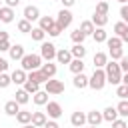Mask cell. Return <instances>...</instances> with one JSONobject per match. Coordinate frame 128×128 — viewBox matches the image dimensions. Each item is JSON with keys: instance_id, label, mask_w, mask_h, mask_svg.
<instances>
[{"instance_id": "c3c4849f", "label": "cell", "mask_w": 128, "mask_h": 128, "mask_svg": "<svg viewBox=\"0 0 128 128\" xmlns=\"http://www.w3.org/2000/svg\"><path fill=\"white\" fill-rule=\"evenodd\" d=\"M44 128H60V126H58V122H56V120H46Z\"/></svg>"}, {"instance_id": "9a60e30c", "label": "cell", "mask_w": 128, "mask_h": 128, "mask_svg": "<svg viewBox=\"0 0 128 128\" xmlns=\"http://www.w3.org/2000/svg\"><path fill=\"white\" fill-rule=\"evenodd\" d=\"M10 78H12V84H24L26 78H28V72H24L22 68H18V70H14L10 74Z\"/></svg>"}, {"instance_id": "9f6ffc18", "label": "cell", "mask_w": 128, "mask_h": 128, "mask_svg": "<svg viewBox=\"0 0 128 128\" xmlns=\"http://www.w3.org/2000/svg\"><path fill=\"white\" fill-rule=\"evenodd\" d=\"M116 2H120V4H128V0H116Z\"/></svg>"}, {"instance_id": "7c38bea8", "label": "cell", "mask_w": 128, "mask_h": 128, "mask_svg": "<svg viewBox=\"0 0 128 128\" xmlns=\"http://www.w3.org/2000/svg\"><path fill=\"white\" fill-rule=\"evenodd\" d=\"M8 54H10V58H12V60H22L26 52H24V46H22V44H14V46H10Z\"/></svg>"}, {"instance_id": "f546056e", "label": "cell", "mask_w": 128, "mask_h": 128, "mask_svg": "<svg viewBox=\"0 0 128 128\" xmlns=\"http://www.w3.org/2000/svg\"><path fill=\"white\" fill-rule=\"evenodd\" d=\"M94 30H96V28H94V24H92L90 20H84V22L80 24V32H84V36H92Z\"/></svg>"}, {"instance_id": "f907efd6", "label": "cell", "mask_w": 128, "mask_h": 128, "mask_svg": "<svg viewBox=\"0 0 128 128\" xmlns=\"http://www.w3.org/2000/svg\"><path fill=\"white\" fill-rule=\"evenodd\" d=\"M4 2H6V6H8V8H16V6L20 4V0H4Z\"/></svg>"}, {"instance_id": "60d3db41", "label": "cell", "mask_w": 128, "mask_h": 128, "mask_svg": "<svg viewBox=\"0 0 128 128\" xmlns=\"http://www.w3.org/2000/svg\"><path fill=\"white\" fill-rule=\"evenodd\" d=\"M118 66H120L122 74H124V72H128V56H126V54H124V56H122V58L118 60Z\"/></svg>"}, {"instance_id": "ba28073f", "label": "cell", "mask_w": 128, "mask_h": 128, "mask_svg": "<svg viewBox=\"0 0 128 128\" xmlns=\"http://www.w3.org/2000/svg\"><path fill=\"white\" fill-rule=\"evenodd\" d=\"M24 20H28L30 24L34 22V20H40V10H38V6H26L24 8Z\"/></svg>"}, {"instance_id": "94428289", "label": "cell", "mask_w": 128, "mask_h": 128, "mask_svg": "<svg viewBox=\"0 0 128 128\" xmlns=\"http://www.w3.org/2000/svg\"><path fill=\"white\" fill-rule=\"evenodd\" d=\"M80 128H84V126H80Z\"/></svg>"}, {"instance_id": "1f68e13d", "label": "cell", "mask_w": 128, "mask_h": 128, "mask_svg": "<svg viewBox=\"0 0 128 128\" xmlns=\"http://www.w3.org/2000/svg\"><path fill=\"white\" fill-rule=\"evenodd\" d=\"M30 36H32V40H36V42H44V36H46V32L42 30V28H32V32H30Z\"/></svg>"}, {"instance_id": "ac0fdd59", "label": "cell", "mask_w": 128, "mask_h": 128, "mask_svg": "<svg viewBox=\"0 0 128 128\" xmlns=\"http://www.w3.org/2000/svg\"><path fill=\"white\" fill-rule=\"evenodd\" d=\"M32 100H34L36 106H46V104H48V92L38 90L36 94H32Z\"/></svg>"}, {"instance_id": "7bdbcfd3", "label": "cell", "mask_w": 128, "mask_h": 128, "mask_svg": "<svg viewBox=\"0 0 128 128\" xmlns=\"http://www.w3.org/2000/svg\"><path fill=\"white\" fill-rule=\"evenodd\" d=\"M60 32H62V30H60V26H58V24H54V26H52V28H50L46 34H50L52 38H56V36H60Z\"/></svg>"}, {"instance_id": "8d00e7d4", "label": "cell", "mask_w": 128, "mask_h": 128, "mask_svg": "<svg viewBox=\"0 0 128 128\" xmlns=\"http://www.w3.org/2000/svg\"><path fill=\"white\" fill-rule=\"evenodd\" d=\"M18 30H20V32H24V34H30V32H32V24H30L28 20H24V18H22V20L18 22Z\"/></svg>"}, {"instance_id": "681fc988", "label": "cell", "mask_w": 128, "mask_h": 128, "mask_svg": "<svg viewBox=\"0 0 128 128\" xmlns=\"http://www.w3.org/2000/svg\"><path fill=\"white\" fill-rule=\"evenodd\" d=\"M118 38H120V40H122V42H128V24H126V28H124V30H122V34H120V36H118Z\"/></svg>"}, {"instance_id": "f5cc1de1", "label": "cell", "mask_w": 128, "mask_h": 128, "mask_svg": "<svg viewBox=\"0 0 128 128\" xmlns=\"http://www.w3.org/2000/svg\"><path fill=\"white\" fill-rule=\"evenodd\" d=\"M62 4H64V8H70V6H74V2L76 0H60Z\"/></svg>"}, {"instance_id": "603a6c76", "label": "cell", "mask_w": 128, "mask_h": 128, "mask_svg": "<svg viewBox=\"0 0 128 128\" xmlns=\"http://www.w3.org/2000/svg\"><path fill=\"white\" fill-rule=\"evenodd\" d=\"M26 80H32V82H36V84H46V76L40 72V70H32V72H28V78Z\"/></svg>"}, {"instance_id": "30bf717a", "label": "cell", "mask_w": 128, "mask_h": 128, "mask_svg": "<svg viewBox=\"0 0 128 128\" xmlns=\"http://www.w3.org/2000/svg\"><path fill=\"white\" fill-rule=\"evenodd\" d=\"M86 122H88L90 126H100V122H104L102 112H98V110H90V112L86 114Z\"/></svg>"}, {"instance_id": "91938a15", "label": "cell", "mask_w": 128, "mask_h": 128, "mask_svg": "<svg viewBox=\"0 0 128 128\" xmlns=\"http://www.w3.org/2000/svg\"><path fill=\"white\" fill-rule=\"evenodd\" d=\"M100 2H106V0H100Z\"/></svg>"}, {"instance_id": "74e56055", "label": "cell", "mask_w": 128, "mask_h": 128, "mask_svg": "<svg viewBox=\"0 0 128 128\" xmlns=\"http://www.w3.org/2000/svg\"><path fill=\"white\" fill-rule=\"evenodd\" d=\"M108 56H110L114 62H118V60L124 56V50H122V48H114V50H108Z\"/></svg>"}, {"instance_id": "e575fe53", "label": "cell", "mask_w": 128, "mask_h": 128, "mask_svg": "<svg viewBox=\"0 0 128 128\" xmlns=\"http://www.w3.org/2000/svg\"><path fill=\"white\" fill-rule=\"evenodd\" d=\"M106 44H108V50H114V48H122V40L118 38V36H112V38H108L106 40Z\"/></svg>"}, {"instance_id": "6da1fadb", "label": "cell", "mask_w": 128, "mask_h": 128, "mask_svg": "<svg viewBox=\"0 0 128 128\" xmlns=\"http://www.w3.org/2000/svg\"><path fill=\"white\" fill-rule=\"evenodd\" d=\"M104 72H106V84H112V86L122 84V70H120L118 62L110 60V62L104 66Z\"/></svg>"}, {"instance_id": "d4e9b609", "label": "cell", "mask_w": 128, "mask_h": 128, "mask_svg": "<svg viewBox=\"0 0 128 128\" xmlns=\"http://www.w3.org/2000/svg\"><path fill=\"white\" fill-rule=\"evenodd\" d=\"M90 22L94 24V28H104V26L108 24V16H102V14H96V12H94V16H92Z\"/></svg>"}, {"instance_id": "5b68a950", "label": "cell", "mask_w": 128, "mask_h": 128, "mask_svg": "<svg viewBox=\"0 0 128 128\" xmlns=\"http://www.w3.org/2000/svg\"><path fill=\"white\" fill-rule=\"evenodd\" d=\"M72 12L68 10V8H62L60 12H58V18H56V24L60 26V30H64V28H68L70 24H72Z\"/></svg>"}, {"instance_id": "f6af8a7d", "label": "cell", "mask_w": 128, "mask_h": 128, "mask_svg": "<svg viewBox=\"0 0 128 128\" xmlns=\"http://www.w3.org/2000/svg\"><path fill=\"white\" fill-rule=\"evenodd\" d=\"M124 28H126V24H124L122 20H120V22H116V24H114V32H116V36H120Z\"/></svg>"}, {"instance_id": "bcb514c9", "label": "cell", "mask_w": 128, "mask_h": 128, "mask_svg": "<svg viewBox=\"0 0 128 128\" xmlns=\"http://www.w3.org/2000/svg\"><path fill=\"white\" fill-rule=\"evenodd\" d=\"M10 46H12V44H10V40H2V42H0V52H8V50H10Z\"/></svg>"}, {"instance_id": "ee69618b", "label": "cell", "mask_w": 128, "mask_h": 128, "mask_svg": "<svg viewBox=\"0 0 128 128\" xmlns=\"http://www.w3.org/2000/svg\"><path fill=\"white\" fill-rule=\"evenodd\" d=\"M120 16H122V22L128 24V6H126V4H122V8H120Z\"/></svg>"}, {"instance_id": "6f0895ef", "label": "cell", "mask_w": 128, "mask_h": 128, "mask_svg": "<svg viewBox=\"0 0 128 128\" xmlns=\"http://www.w3.org/2000/svg\"><path fill=\"white\" fill-rule=\"evenodd\" d=\"M90 128H98V126H90Z\"/></svg>"}, {"instance_id": "5bb4252c", "label": "cell", "mask_w": 128, "mask_h": 128, "mask_svg": "<svg viewBox=\"0 0 128 128\" xmlns=\"http://www.w3.org/2000/svg\"><path fill=\"white\" fill-rule=\"evenodd\" d=\"M12 20H14V8L2 6V8H0V22H4V24H10Z\"/></svg>"}, {"instance_id": "ffe728a7", "label": "cell", "mask_w": 128, "mask_h": 128, "mask_svg": "<svg viewBox=\"0 0 128 128\" xmlns=\"http://www.w3.org/2000/svg\"><path fill=\"white\" fill-rule=\"evenodd\" d=\"M102 118L106 120V122H114L116 118H118V112H116V106H106L104 108V112H102Z\"/></svg>"}, {"instance_id": "680465c9", "label": "cell", "mask_w": 128, "mask_h": 128, "mask_svg": "<svg viewBox=\"0 0 128 128\" xmlns=\"http://www.w3.org/2000/svg\"><path fill=\"white\" fill-rule=\"evenodd\" d=\"M0 8H2V0H0Z\"/></svg>"}, {"instance_id": "7a4b0ae2", "label": "cell", "mask_w": 128, "mask_h": 128, "mask_svg": "<svg viewBox=\"0 0 128 128\" xmlns=\"http://www.w3.org/2000/svg\"><path fill=\"white\" fill-rule=\"evenodd\" d=\"M20 66H22L24 72L40 70V66H42V58H40V54H24V58L20 60Z\"/></svg>"}, {"instance_id": "9c48e42d", "label": "cell", "mask_w": 128, "mask_h": 128, "mask_svg": "<svg viewBox=\"0 0 128 128\" xmlns=\"http://www.w3.org/2000/svg\"><path fill=\"white\" fill-rule=\"evenodd\" d=\"M70 124H72L74 128L84 126V124H86V114H84V112H80V110L72 112V116H70Z\"/></svg>"}, {"instance_id": "b9f144b4", "label": "cell", "mask_w": 128, "mask_h": 128, "mask_svg": "<svg viewBox=\"0 0 128 128\" xmlns=\"http://www.w3.org/2000/svg\"><path fill=\"white\" fill-rule=\"evenodd\" d=\"M112 128H128V124H126L124 118H116V120L112 122Z\"/></svg>"}, {"instance_id": "4dcf8cb0", "label": "cell", "mask_w": 128, "mask_h": 128, "mask_svg": "<svg viewBox=\"0 0 128 128\" xmlns=\"http://www.w3.org/2000/svg\"><path fill=\"white\" fill-rule=\"evenodd\" d=\"M116 112H118L120 118H126L128 116V100H120L118 106H116Z\"/></svg>"}, {"instance_id": "ab89813d", "label": "cell", "mask_w": 128, "mask_h": 128, "mask_svg": "<svg viewBox=\"0 0 128 128\" xmlns=\"http://www.w3.org/2000/svg\"><path fill=\"white\" fill-rule=\"evenodd\" d=\"M10 84H12V78H10V74L2 72V74H0V88H8Z\"/></svg>"}, {"instance_id": "836d02e7", "label": "cell", "mask_w": 128, "mask_h": 128, "mask_svg": "<svg viewBox=\"0 0 128 128\" xmlns=\"http://www.w3.org/2000/svg\"><path fill=\"white\" fill-rule=\"evenodd\" d=\"M70 38H72L74 44H82V42L86 40V36H84V32H80V28H76V30L70 34Z\"/></svg>"}, {"instance_id": "e0dca14e", "label": "cell", "mask_w": 128, "mask_h": 128, "mask_svg": "<svg viewBox=\"0 0 128 128\" xmlns=\"http://www.w3.org/2000/svg\"><path fill=\"white\" fill-rule=\"evenodd\" d=\"M92 62H94V68H104V66L108 64V54H104V52H96L94 58H92Z\"/></svg>"}, {"instance_id": "cb8c5ba5", "label": "cell", "mask_w": 128, "mask_h": 128, "mask_svg": "<svg viewBox=\"0 0 128 128\" xmlns=\"http://www.w3.org/2000/svg\"><path fill=\"white\" fill-rule=\"evenodd\" d=\"M72 84H74V88H78V90H82V88H86L88 86V76L82 72V74H76L74 76V80H72Z\"/></svg>"}, {"instance_id": "44dd1931", "label": "cell", "mask_w": 128, "mask_h": 128, "mask_svg": "<svg viewBox=\"0 0 128 128\" xmlns=\"http://www.w3.org/2000/svg\"><path fill=\"white\" fill-rule=\"evenodd\" d=\"M38 22H40V24H38V28H42L44 32H48V30L56 24V20H54L52 16H40V20H38Z\"/></svg>"}, {"instance_id": "db71d44e", "label": "cell", "mask_w": 128, "mask_h": 128, "mask_svg": "<svg viewBox=\"0 0 128 128\" xmlns=\"http://www.w3.org/2000/svg\"><path fill=\"white\" fill-rule=\"evenodd\" d=\"M122 84H124V86H128V72H124V74H122Z\"/></svg>"}, {"instance_id": "6125c7cd", "label": "cell", "mask_w": 128, "mask_h": 128, "mask_svg": "<svg viewBox=\"0 0 128 128\" xmlns=\"http://www.w3.org/2000/svg\"><path fill=\"white\" fill-rule=\"evenodd\" d=\"M126 100H128V96H126Z\"/></svg>"}, {"instance_id": "52a82bcc", "label": "cell", "mask_w": 128, "mask_h": 128, "mask_svg": "<svg viewBox=\"0 0 128 128\" xmlns=\"http://www.w3.org/2000/svg\"><path fill=\"white\" fill-rule=\"evenodd\" d=\"M46 114H48L50 120H58V118L62 116V106H60L58 102H54V100H48V104H46Z\"/></svg>"}, {"instance_id": "7dc6e473", "label": "cell", "mask_w": 128, "mask_h": 128, "mask_svg": "<svg viewBox=\"0 0 128 128\" xmlns=\"http://www.w3.org/2000/svg\"><path fill=\"white\" fill-rule=\"evenodd\" d=\"M6 70H8V60L0 56V74H2V72H6Z\"/></svg>"}, {"instance_id": "f35d334b", "label": "cell", "mask_w": 128, "mask_h": 128, "mask_svg": "<svg viewBox=\"0 0 128 128\" xmlns=\"http://www.w3.org/2000/svg\"><path fill=\"white\" fill-rule=\"evenodd\" d=\"M116 96H118L120 100H126V96H128V86L118 84V88H116Z\"/></svg>"}, {"instance_id": "8992f818", "label": "cell", "mask_w": 128, "mask_h": 128, "mask_svg": "<svg viewBox=\"0 0 128 128\" xmlns=\"http://www.w3.org/2000/svg\"><path fill=\"white\" fill-rule=\"evenodd\" d=\"M44 92H48V94H62V92H64V82L50 78V80H46V84H44Z\"/></svg>"}, {"instance_id": "484cf974", "label": "cell", "mask_w": 128, "mask_h": 128, "mask_svg": "<svg viewBox=\"0 0 128 128\" xmlns=\"http://www.w3.org/2000/svg\"><path fill=\"white\" fill-rule=\"evenodd\" d=\"M92 38H94V42H96V44H102V42H106V40H108V32H106L104 28H96V30H94V34H92Z\"/></svg>"}, {"instance_id": "3957f363", "label": "cell", "mask_w": 128, "mask_h": 128, "mask_svg": "<svg viewBox=\"0 0 128 128\" xmlns=\"http://www.w3.org/2000/svg\"><path fill=\"white\" fill-rule=\"evenodd\" d=\"M88 86L92 90H102L106 86V72H104V68H94V74L88 78Z\"/></svg>"}, {"instance_id": "d6986e66", "label": "cell", "mask_w": 128, "mask_h": 128, "mask_svg": "<svg viewBox=\"0 0 128 128\" xmlns=\"http://www.w3.org/2000/svg\"><path fill=\"white\" fill-rule=\"evenodd\" d=\"M4 112H6L8 116H16V114L20 112V104H18L16 100H8V102L4 104Z\"/></svg>"}, {"instance_id": "4fadbf2b", "label": "cell", "mask_w": 128, "mask_h": 128, "mask_svg": "<svg viewBox=\"0 0 128 128\" xmlns=\"http://www.w3.org/2000/svg\"><path fill=\"white\" fill-rule=\"evenodd\" d=\"M84 60H80V58H72V62L68 64V68H70V72L76 76V74H82L84 72Z\"/></svg>"}, {"instance_id": "83f0119b", "label": "cell", "mask_w": 128, "mask_h": 128, "mask_svg": "<svg viewBox=\"0 0 128 128\" xmlns=\"http://www.w3.org/2000/svg\"><path fill=\"white\" fill-rule=\"evenodd\" d=\"M14 96H16L14 100H16V102H18L20 106H22V104H28V100H30V94H28V92H26L24 88H20V90H16V94H14Z\"/></svg>"}, {"instance_id": "8fae6325", "label": "cell", "mask_w": 128, "mask_h": 128, "mask_svg": "<svg viewBox=\"0 0 128 128\" xmlns=\"http://www.w3.org/2000/svg\"><path fill=\"white\" fill-rule=\"evenodd\" d=\"M56 70H58V68H56V64H54V62H44V64L40 66V72H42L48 80L56 76Z\"/></svg>"}, {"instance_id": "2e32d148", "label": "cell", "mask_w": 128, "mask_h": 128, "mask_svg": "<svg viewBox=\"0 0 128 128\" xmlns=\"http://www.w3.org/2000/svg\"><path fill=\"white\" fill-rule=\"evenodd\" d=\"M46 112H32V122L30 124H34L36 128H44V124H46Z\"/></svg>"}, {"instance_id": "277c9868", "label": "cell", "mask_w": 128, "mask_h": 128, "mask_svg": "<svg viewBox=\"0 0 128 128\" xmlns=\"http://www.w3.org/2000/svg\"><path fill=\"white\" fill-rule=\"evenodd\" d=\"M40 58L46 60V62H52L56 58V46L52 42H42V46H40Z\"/></svg>"}, {"instance_id": "f1b7e54d", "label": "cell", "mask_w": 128, "mask_h": 128, "mask_svg": "<svg viewBox=\"0 0 128 128\" xmlns=\"http://www.w3.org/2000/svg\"><path fill=\"white\" fill-rule=\"evenodd\" d=\"M16 120L24 126V124H30L32 122V112H28V110H20L18 114H16Z\"/></svg>"}, {"instance_id": "816d5d0a", "label": "cell", "mask_w": 128, "mask_h": 128, "mask_svg": "<svg viewBox=\"0 0 128 128\" xmlns=\"http://www.w3.org/2000/svg\"><path fill=\"white\" fill-rule=\"evenodd\" d=\"M2 40H10V36H8L6 30H0V42H2Z\"/></svg>"}, {"instance_id": "4316f807", "label": "cell", "mask_w": 128, "mask_h": 128, "mask_svg": "<svg viewBox=\"0 0 128 128\" xmlns=\"http://www.w3.org/2000/svg\"><path fill=\"white\" fill-rule=\"evenodd\" d=\"M70 54H72V58H84L86 56V48H84V44H74L72 48H70Z\"/></svg>"}, {"instance_id": "7402d4cb", "label": "cell", "mask_w": 128, "mask_h": 128, "mask_svg": "<svg viewBox=\"0 0 128 128\" xmlns=\"http://www.w3.org/2000/svg\"><path fill=\"white\" fill-rule=\"evenodd\" d=\"M56 60L60 62V64H70L72 62V54H70V50H56Z\"/></svg>"}, {"instance_id": "d590c367", "label": "cell", "mask_w": 128, "mask_h": 128, "mask_svg": "<svg viewBox=\"0 0 128 128\" xmlns=\"http://www.w3.org/2000/svg\"><path fill=\"white\" fill-rule=\"evenodd\" d=\"M108 12H110V6H108V2H98V4H96V14L108 16Z\"/></svg>"}, {"instance_id": "be15d7a7", "label": "cell", "mask_w": 128, "mask_h": 128, "mask_svg": "<svg viewBox=\"0 0 128 128\" xmlns=\"http://www.w3.org/2000/svg\"><path fill=\"white\" fill-rule=\"evenodd\" d=\"M126 6H128V4H126Z\"/></svg>"}, {"instance_id": "11a10c76", "label": "cell", "mask_w": 128, "mask_h": 128, "mask_svg": "<svg viewBox=\"0 0 128 128\" xmlns=\"http://www.w3.org/2000/svg\"><path fill=\"white\" fill-rule=\"evenodd\" d=\"M22 128H36V126H34V124H24Z\"/></svg>"}, {"instance_id": "d6a6232c", "label": "cell", "mask_w": 128, "mask_h": 128, "mask_svg": "<svg viewBox=\"0 0 128 128\" xmlns=\"http://www.w3.org/2000/svg\"><path fill=\"white\" fill-rule=\"evenodd\" d=\"M22 86H24V90H26L28 94H36V92L40 90V84H36V82H32V80H26Z\"/></svg>"}]
</instances>
